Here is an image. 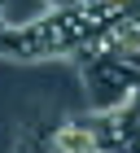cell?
Instances as JSON below:
<instances>
[{"mask_svg":"<svg viewBox=\"0 0 140 153\" xmlns=\"http://www.w3.org/2000/svg\"><path fill=\"white\" fill-rule=\"evenodd\" d=\"M101 153H127V149H118V144H109V149H101Z\"/></svg>","mask_w":140,"mask_h":153,"instance_id":"cell-6","label":"cell"},{"mask_svg":"<svg viewBox=\"0 0 140 153\" xmlns=\"http://www.w3.org/2000/svg\"><path fill=\"white\" fill-rule=\"evenodd\" d=\"M88 13H96L101 22H114V18H127V13L140 9V0H79Z\"/></svg>","mask_w":140,"mask_h":153,"instance_id":"cell-4","label":"cell"},{"mask_svg":"<svg viewBox=\"0 0 140 153\" xmlns=\"http://www.w3.org/2000/svg\"><path fill=\"white\" fill-rule=\"evenodd\" d=\"M101 26L105 22L96 13H88L83 4H57L44 18L4 31L0 35V48L13 53V57H66V53H79Z\"/></svg>","mask_w":140,"mask_h":153,"instance_id":"cell-1","label":"cell"},{"mask_svg":"<svg viewBox=\"0 0 140 153\" xmlns=\"http://www.w3.org/2000/svg\"><path fill=\"white\" fill-rule=\"evenodd\" d=\"M127 153H140V118H136V131H131V140H127Z\"/></svg>","mask_w":140,"mask_h":153,"instance_id":"cell-5","label":"cell"},{"mask_svg":"<svg viewBox=\"0 0 140 153\" xmlns=\"http://www.w3.org/2000/svg\"><path fill=\"white\" fill-rule=\"evenodd\" d=\"M48 144H53V153H101V149L114 144V136H109L105 123H61L48 136Z\"/></svg>","mask_w":140,"mask_h":153,"instance_id":"cell-2","label":"cell"},{"mask_svg":"<svg viewBox=\"0 0 140 153\" xmlns=\"http://www.w3.org/2000/svg\"><path fill=\"white\" fill-rule=\"evenodd\" d=\"M48 9H57V4L53 0H0V22H4V31H13V26H26L35 18H44Z\"/></svg>","mask_w":140,"mask_h":153,"instance_id":"cell-3","label":"cell"}]
</instances>
